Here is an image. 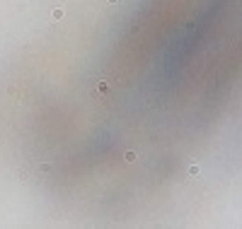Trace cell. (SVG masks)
Listing matches in <instances>:
<instances>
[{"label":"cell","mask_w":242,"mask_h":229,"mask_svg":"<svg viewBox=\"0 0 242 229\" xmlns=\"http://www.w3.org/2000/svg\"><path fill=\"white\" fill-rule=\"evenodd\" d=\"M53 19H63V7H56L53 10Z\"/></svg>","instance_id":"cell-1"},{"label":"cell","mask_w":242,"mask_h":229,"mask_svg":"<svg viewBox=\"0 0 242 229\" xmlns=\"http://www.w3.org/2000/svg\"><path fill=\"white\" fill-rule=\"evenodd\" d=\"M199 171H201V169H199L196 164H191V166H189V176H199Z\"/></svg>","instance_id":"cell-2"},{"label":"cell","mask_w":242,"mask_h":229,"mask_svg":"<svg viewBox=\"0 0 242 229\" xmlns=\"http://www.w3.org/2000/svg\"><path fill=\"white\" fill-rule=\"evenodd\" d=\"M126 162H136V152L128 150V152H126Z\"/></svg>","instance_id":"cell-3"},{"label":"cell","mask_w":242,"mask_h":229,"mask_svg":"<svg viewBox=\"0 0 242 229\" xmlns=\"http://www.w3.org/2000/svg\"><path fill=\"white\" fill-rule=\"evenodd\" d=\"M109 2H119V0H109Z\"/></svg>","instance_id":"cell-4"}]
</instances>
